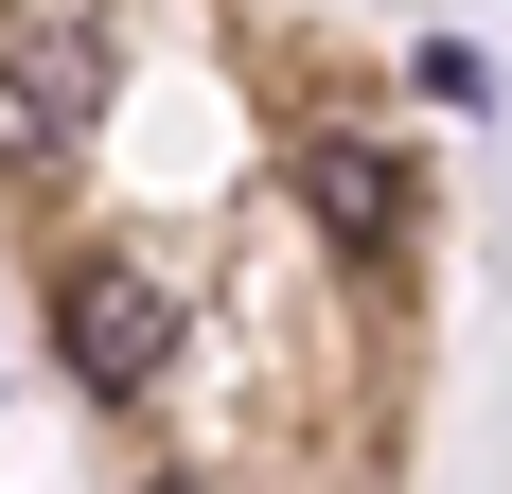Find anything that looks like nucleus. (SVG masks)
I'll use <instances>...</instances> for the list:
<instances>
[{
  "label": "nucleus",
  "mask_w": 512,
  "mask_h": 494,
  "mask_svg": "<svg viewBox=\"0 0 512 494\" xmlns=\"http://www.w3.org/2000/svg\"><path fill=\"white\" fill-rule=\"evenodd\" d=\"M159 336H177V318H159V265H124V247H89V265L53 283V353H71L106 406L159 389Z\"/></svg>",
  "instance_id": "f257e3e1"
},
{
  "label": "nucleus",
  "mask_w": 512,
  "mask_h": 494,
  "mask_svg": "<svg viewBox=\"0 0 512 494\" xmlns=\"http://www.w3.org/2000/svg\"><path fill=\"white\" fill-rule=\"evenodd\" d=\"M89 106H106L89 36H0V177H71L89 159Z\"/></svg>",
  "instance_id": "f03ea898"
},
{
  "label": "nucleus",
  "mask_w": 512,
  "mask_h": 494,
  "mask_svg": "<svg viewBox=\"0 0 512 494\" xmlns=\"http://www.w3.org/2000/svg\"><path fill=\"white\" fill-rule=\"evenodd\" d=\"M301 212H318L336 247H407V159L354 142V124H318V142H301Z\"/></svg>",
  "instance_id": "7ed1b4c3"
}]
</instances>
